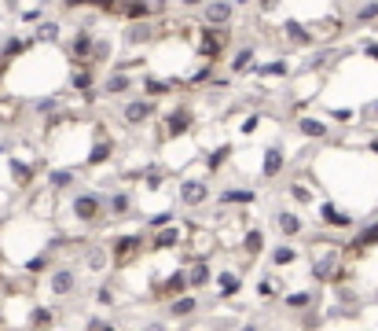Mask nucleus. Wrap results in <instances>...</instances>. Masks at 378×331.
<instances>
[{
  "instance_id": "1",
  "label": "nucleus",
  "mask_w": 378,
  "mask_h": 331,
  "mask_svg": "<svg viewBox=\"0 0 378 331\" xmlns=\"http://www.w3.org/2000/svg\"><path fill=\"white\" fill-rule=\"evenodd\" d=\"M67 213L85 228V232H99L103 225H110V218H107V192H92V188H81V192L70 195Z\"/></svg>"
},
{
  "instance_id": "2",
  "label": "nucleus",
  "mask_w": 378,
  "mask_h": 331,
  "mask_svg": "<svg viewBox=\"0 0 378 331\" xmlns=\"http://www.w3.org/2000/svg\"><path fill=\"white\" fill-rule=\"evenodd\" d=\"M147 243H151V236L143 232V228H136V232H114L107 239L114 269H129L136 258H143V254H147Z\"/></svg>"
},
{
  "instance_id": "3",
  "label": "nucleus",
  "mask_w": 378,
  "mask_h": 331,
  "mask_svg": "<svg viewBox=\"0 0 378 331\" xmlns=\"http://www.w3.org/2000/svg\"><path fill=\"white\" fill-rule=\"evenodd\" d=\"M44 287H48V298L51 302H67L74 295H81V265L56 261V269L44 276Z\"/></svg>"
},
{
  "instance_id": "4",
  "label": "nucleus",
  "mask_w": 378,
  "mask_h": 331,
  "mask_svg": "<svg viewBox=\"0 0 378 331\" xmlns=\"http://www.w3.org/2000/svg\"><path fill=\"white\" fill-rule=\"evenodd\" d=\"M77 261H81V269L92 273V276H110V269H114L107 239H81V247H77Z\"/></svg>"
},
{
  "instance_id": "5",
  "label": "nucleus",
  "mask_w": 378,
  "mask_h": 331,
  "mask_svg": "<svg viewBox=\"0 0 378 331\" xmlns=\"http://www.w3.org/2000/svg\"><path fill=\"white\" fill-rule=\"evenodd\" d=\"M213 184H210V177H184V181L176 184V202L184 210H202V207H210L213 202Z\"/></svg>"
},
{
  "instance_id": "6",
  "label": "nucleus",
  "mask_w": 378,
  "mask_h": 331,
  "mask_svg": "<svg viewBox=\"0 0 378 331\" xmlns=\"http://www.w3.org/2000/svg\"><path fill=\"white\" fill-rule=\"evenodd\" d=\"M154 114H158V107H154L151 96H125L122 107H118V118H122V125H129V129H143V125H151Z\"/></svg>"
},
{
  "instance_id": "7",
  "label": "nucleus",
  "mask_w": 378,
  "mask_h": 331,
  "mask_svg": "<svg viewBox=\"0 0 378 331\" xmlns=\"http://www.w3.org/2000/svg\"><path fill=\"white\" fill-rule=\"evenodd\" d=\"M316 218H320V225L327 228V232H353V228H360L356 213H349L345 207H338V202H331V199H323L316 207Z\"/></svg>"
},
{
  "instance_id": "8",
  "label": "nucleus",
  "mask_w": 378,
  "mask_h": 331,
  "mask_svg": "<svg viewBox=\"0 0 378 331\" xmlns=\"http://www.w3.org/2000/svg\"><path fill=\"white\" fill-rule=\"evenodd\" d=\"M188 239H191V228L176 221V225L162 228V232H151V243H147V250H151V254H169V250L188 247Z\"/></svg>"
},
{
  "instance_id": "9",
  "label": "nucleus",
  "mask_w": 378,
  "mask_h": 331,
  "mask_svg": "<svg viewBox=\"0 0 378 331\" xmlns=\"http://www.w3.org/2000/svg\"><path fill=\"white\" fill-rule=\"evenodd\" d=\"M162 305H165V321L169 324H184V321H195V316L202 313V298L195 295V291H188V295H176V298H169Z\"/></svg>"
},
{
  "instance_id": "10",
  "label": "nucleus",
  "mask_w": 378,
  "mask_h": 331,
  "mask_svg": "<svg viewBox=\"0 0 378 331\" xmlns=\"http://www.w3.org/2000/svg\"><path fill=\"white\" fill-rule=\"evenodd\" d=\"M228 41H231V30H213V26H202V33H199V56H202V63H217V56L228 48Z\"/></svg>"
},
{
  "instance_id": "11",
  "label": "nucleus",
  "mask_w": 378,
  "mask_h": 331,
  "mask_svg": "<svg viewBox=\"0 0 378 331\" xmlns=\"http://www.w3.org/2000/svg\"><path fill=\"white\" fill-rule=\"evenodd\" d=\"M165 129H162V136L165 140H180V136H188L191 129H195V111H191V104H180V107H173L165 114Z\"/></svg>"
},
{
  "instance_id": "12",
  "label": "nucleus",
  "mask_w": 378,
  "mask_h": 331,
  "mask_svg": "<svg viewBox=\"0 0 378 331\" xmlns=\"http://www.w3.org/2000/svg\"><path fill=\"white\" fill-rule=\"evenodd\" d=\"M272 225H276V232H279L283 239H290V243H294V239H302L305 228H309L305 218H302L294 207H279L276 213H272Z\"/></svg>"
},
{
  "instance_id": "13",
  "label": "nucleus",
  "mask_w": 378,
  "mask_h": 331,
  "mask_svg": "<svg viewBox=\"0 0 378 331\" xmlns=\"http://www.w3.org/2000/svg\"><path fill=\"white\" fill-rule=\"evenodd\" d=\"M158 41V22L154 19H140V22H125V33H122V45L129 48H147Z\"/></svg>"
},
{
  "instance_id": "14",
  "label": "nucleus",
  "mask_w": 378,
  "mask_h": 331,
  "mask_svg": "<svg viewBox=\"0 0 378 331\" xmlns=\"http://www.w3.org/2000/svg\"><path fill=\"white\" fill-rule=\"evenodd\" d=\"M107 218L110 221H133L136 218V195L129 192V188L107 192Z\"/></svg>"
},
{
  "instance_id": "15",
  "label": "nucleus",
  "mask_w": 378,
  "mask_h": 331,
  "mask_svg": "<svg viewBox=\"0 0 378 331\" xmlns=\"http://www.w3.org/2000/svg\"><path fill=\"white\" fill-rule=\"evenodd\" d=\"M283 309L290 313V316H302L309 309H320V291L316 287H297V291H286L283 295Z\"/></svg>"
},
{
  "instance_id": "16",
  "label": "nucleus",
  "mask_w": 378,
  "mask_h": 331,
  "mask_svg": "<svg viewBox=\"0 0 378 331\" xmlns=\"http://www.w3.org/2000/svg\"><path fill=\"white\" fill-rule=\"evenodd\" d=\"M231 19H236V0H210L202 8V26L231 30Z\"/></svg>"
},
{
  "instance_id": "17",
  "label": "nucleus",
  "mask_w": 378,
  "mask_h": 331,
  "mask_svg": "<svg viewBox=\"0 0 378 331\" xmlns=\"http://www.w3.org/2000/svg\"><path fill=\"white\" fill-rule=\"evenodd\" d=\"M59 324V309L56 302H33L26 313V331H56Z\"/></svg>"
},
{
  "instance_id": "18",
  "label": "nucleus",
  "mask_w": 378,
  "mask_h": 331,
  "mask_svg": "<svg viewBox=\"0 0 378 331\" xmlns=\"http://www.w3.org/2000/svg\"><path fill=\"white\" fill-rule=\"evenodd\" d=\"M239 254L243 258H250V261H257V258H265L268 254V232L261 225H250L246 232L239 236Z\"/></svg>"
},
{
  "instance_id": "19",
  "label": "nucleus",
  "mask_w": 378,
  "mask_h": 331,
  "mask_svg": "<svg viewBox=\"0 0 378 331\" xmlns=\"http://www.w3.org/2000/svg\"><path fill=\"white\" fill-rule=\"evenodd\" d=\"M213 287H217V298H220V302H228V298L243 295L246 280H243V273H239V269H231V265H224V269H217V276H213Z\"/></svg>"
},
{
  "instance_id": "20",
  "label": "nucleus",
  "mask_w": 378,
  "mask_h": 331,
  "mask_svg": "<svg viewBox=\"0 0 378 331\" xmlns=\"http://www.w3.org/2000/svg\"><path fill=\"white\" fill-rule=\"evenodd\" d=\"M191 284H188V265H176V269H169V276L162 280L158 287H154V295H158L162 302L176 298V295H188Z\"/></svg>"
},
{
  "instance_id": "21",
  "label": "nucleus",
  "mask_w": 378,
  "mask_h": 331,
  "mask_svg": "<svg viewBox=\"0 0 378 331\" xmlns=\"http://www.w3.org/2000/svg\"><path fill=\"white\" fill-rule=\"evenodd\" d=\"M265 258H268V269L272 273H283V269H290V265H297V258H302V247L290 243V239H283V243L268 247Z\"/></svg>"
},
{
  "instance_id": "22",
  "label": "nucleus",
  "mask_w": 378,
  "mask_h": 331,
  "mask_svg": "<svg viewBox=\"0 0 378 331\" xmlns=\"http://www.w3.org/2000/svg\"><path fill=\"white\" fill-rule=\"evenodd\" d=\"M213 276H217V269H213V261H210V258H191V261H188V284H191L195 295L210 291Z\"/></svg>"
},
{
  "instance_id": "23",
  "label": "nucleus",
  "mask_w": 378,
  "mask_h": 331,
  "mask_svg": "<svg viewBox=\"0 0 378 331\" xmlns=\"http://www.w3.org/2000/svg\"><path fill=\"white\" fill-rule=\"evenodd\" d=\"M96 70L99 67H92V63H74L70 78H67L74 92H81L85 99H92V92H96Z\"/></svg>"
},
{
  "instance_id": "24",
  "label": "nucleus",
  "mask_w": 378,
  "mask_h": 331,
  "mask_svg": "<svg viewBox=\"0 0 378 331\" xmlns=\"http://www.w3.org/2000/svg\"><path fill=\"white\" fill-rule=\"evenodd\" d=\"M44 188L51 195L74 192V188H77V170H74V166H51L48 177H44Z\"/></svg>"
},
{
  "instance_id": "25",
  "label": "nucleus",
  "mask_w": 378,
  "mask_h": 331,
  "mask_svg": "<svg viewBox=\"0 0 378 331\" xmlns=\"http://www.w3.org/2000/svg\"><path fill=\"white\" fill-rule=\"evenodd\" d=\"M283 37H286V45L290 48H316L320 45V33L312 30V26H305V22H283Z\"/></svg>"
},
{
  "instance_id": "26",
  "label": "nucleus",
  "mask_w": 378,
  "mask_h": 331,
  "mask_svg": "<svg viewBox=\"0 0 378 331\" xmlns=\"http://www.w3.org/2000/svg\"><path fill=\"white\" fill-rule=\"evenodd\" d=\"M92 45H96V33L77 26V30L70 33V41H67V56H70L74 63H88V59H92Z\"/></svg>"
},
{
  "instance_id": "27",
  "label": "nucleus",
  "mask_w": 378,
  "mask_h": 331,
  "mask_svg": "<svg viewBox=\"0 0 378 331\" xmlns=\"http://www.w3.org/2000/svg\"><path fill=\"white\" fill-rule=\"evenodd\" d=\"M4 166H8V173H11V184L22 188V192L37 181V162H26V159H19V155H8Z\"/></svg>"
},
{
  "instance_id": "28",
  "label": "nucleus",
  "mask_w": 378,
  "mask_h": 331,
  "mask_svg": "<svg viewBox=\"0 0 378 331\" xmlns=\"http://www.w3.org/2000/svg\"><path fill=\"white\" fill-rule=\"evenodd\" d=\"M92 302L103 305V309H114V305L122 302V287L114 276H99V284L92 287Z\"/></svg>"
},
{
  "instance_id": "29",
  "label": "nucleus",
  "mask_w": 378,
  "mask_h": 331,
  "mask_svg": "<svg viewBox=\"0 0 378 331\" xmlns=\"http://www.w3.org/2000/svg\"><path fill=\"white\" fill-rule=\"evenodd\" d=\"M286 291H290V287L283 284V273H268V276L257 280V298L261 302H283Z\"/></svg>"
},
{
  "instance_id": "30",
  "label": "nucleus",
  "mask_w": 378,
  "mask_h": 331,
  "mask_svg": "<svg viewBox=\"0 0 378 331\" xmlns=\"http://www.w3.org/2000/svg\"><path fill=\"white\" fill-rule=\"evenodd\" d=\"M103 96H110V99H122L133 92V74H125V70H110L107 78H103Z\"/></svg>"
},
{
  "instance_id": "31",
  "label": "nucleus",
  "mask_w": 378,
  "mask_h": 331,
  "mask_svg": "<svg viewBox=\"0 0 378 331\" xmlns=\"http://www.w3.org/2000/svg\"><path fill=\"white\" fill-rule=\"evenodd\" d=\"M110 159H114V140H96V144H88V151H85V166L88 170H103V166H110Z\"/></svg>"
},
{
  "instance_id": "32",
  "label": "nucleus",
  "mask_w": 378,
  "mask_h": 331,
  "mask_svg": "<svg viewBox=\"0 0 378 331\" xmlns=\"http://www.w3.org/2000/svg\"><path fill=\"white\" fill-rule=\"evenodd\" d=\"M283 170H286V151L279 144L265 147V159H261V177H265V181H276Z\"/></svg>"
},
{
  "instance_id": "33",
  "label": "nucleus",
  "mask_w": 378,
  "mask_h": 331,
  "mask_svg": "<svg viewBox=\"0 0 378 331\" xmlns=\"http://www.w3.org/2000/svg\"><path fill=\"white\" fill-rule=\"evenodd\" d=\"M294 129L302 133L305 140H331V125L323 118H312V114H297Z\"/></svg>"
},
{
  "instance_id": "34",
  "label": "nucleus",
  "mask_w": 378,
  "mask_h": 331,
  "mask_svg": "<svg viewBox=\"0 0 378 331\" xmlns=\"http://www.w3.org/2000/svg\"><path fill=\"white\" fill-rule=\"evenodd\" d=\"M220 207H254L257 202V192L254 188H224V192L213 195Z\"/></svg>"
},
{
  "instance_id": "35",
  "label": "nucleus",
  "mask_w": 378,
  "mask_h": 331,
  "mask_svg": "<svg viewBox=\"0 0 378 331\" xmlns=\"http://www.w3.org/2000/svg\"><path fill=\"white\" fill-rule=\"evenodd\" d=\"M353 22L356 30H363V26H378V0H360V4L353 8Z\"/></svg>"
},
{
  "instance_id": "36",
  "label": "nucleus",
  "mask_w": 378,
  "mask_h": 331,
  "mask_svg": "<svg viewBox=\"0 0 378 331\" xmlns=\"http://www.w3.org/2000/svg\"><path fill=\"white\" fill-rule=\"evenodd\" d=\"M92 67H114V41L110 37H103V33H96V45H92Z\"/></svg>"
},
{
  "instance_id": "37",
  "label": "nucleus",
  "mask_w": 378,
  "mask_h": 331,
  "mask_svg": "<svg viewBox=\"0 0 378 331\" xmlns=\"http://www.w3.org/2000/svg\"><path fill=\"white\" fill-rule=\"evenodd\" d=\"M228 162H231V144H220V147H213L210 155L202 159V170H206V177H213V173L224 170Z\"/></svg>"
},
{
  "instance_id": "38",
  "label": "nucleus",
  "mask_w": 378,
  "mask_h": 331,
  "mask_svg": "<svg viewBox=\"0 0 378 331\" xmlns=\"http://www.w3.org/2000/svg\"><path fill=\"white\" fill-rule=\"evenodd\" d=\"M254 59H257V48H254V45H243L239 52L231 56V67H228V70L236 74V78H239V74H250V70H254Z\"/></svg>"
},
{
  "instance_id": "39",
  "label": "nucleus",
  "mask_w": 378,
  "mask_h": 331,
  "mask_svg": "<svg viewBox=\"0 0 378 331\" xmlns=\"http://www.w3.org/2000/svg\"><path fill=\"white\" fill-rule=\"evenodd\" d=\"M59 33H63L59 22H56V19H44L41 26H33V45H56Z\"/></svg>"
},
{
  "instance_id": "40",
  "label": "nucleus",
  "mask_w": 378,
  "mask_h": 331,
  "mask_svg": "<svg viewBox=\"0 0 378 331\" xmlns=\"http://www.w3.org/2000/svg\"><path fill=\"white\" fill-rule=\"evenodd\" d=\"M173 88H176V78H169V81H162V78H143V92H147L151 99H162V96H173Z\"/></svg>"
},
{
  "instance_id": "41",
  "label": "nucleus",
  "mask_w": 378,
  "mask_h": 331,
  "mask_svg": "<svg viewBox=\"0 0 378 331\" xmlns=\"http://www.w3.org/2000/svg\"><path fill=\"white\" fill-rule=\"evenodd\" d=\"M257 78H290V63L286 59H272V63H257L254 67Z\"/></svg>"
},
{
  "instance_id": "42",
  "label": "nucleus",
  "mask_w": 378,
  "mask_h": 331,
  "mask_svg": "<svg viewBox=\"0 0 378 331\" xmlns=\"http://www.w3.org/2000/svg\"><path fill=\"white\" fill-rule=\"evenodd\" d=\"M286 199H290L294 207H312V202H316V195H312V188L305 181H294L290 188H286Z\"/></svg>"
},
{
  "instance_id": "43",
  "label": "nucleus",
  "mask_w": 378,
  "mask_h": 331,
  "mask_svg": "<svg viewBox=\"0 0 378 331\" xmlns=\"http://www.w3.org/2000/svg\"><path fill=\"white\" fill-rule=\"evenodd\" d=\"M140 184L147 188V192H162V188H165V170H162V166H154V170L147 166V170L140 173Z\"/></svg>"
},
{
  "instance_id": "44",
  "label": "nucleus",
  "mask_w": 378,
  "mask_h": 331,
  "mask_svg": "<svg viewBox=\"0 0 378 331\" xmlns=\"http://www.w3.org/2000/svg\"><path fill=\"white\" fill-rule=\"evenodd\" d=\"M30 111L41 114V118H51V114L63 111V99L59 96H41V99H33V104H30Z\"/></svg>"
},
{
  "instance_id": "45",
  "label": "nucleus",
  "mask_w": 378,
  "mask_h": 331,
  "mask_svg": "<svg viewBox=\"0 0 378 331\" xmlns=\"http://www.w3.org/2000/svg\"><path fill=\"white\" fill-rule=\"evenodd\" d=\"M169 225H176V213L173 210H158V213H154V218H147V221H143V232H162V228H169Z\"/></svg>"
},
{
  "instance_id": "46",
  "label": "nucleus",
  "mask_w": 378,
  "mask_h": 331,
  "mask_svg": "<svg viewBox=\"0 0 378 331\" xmlns=\"http://www.w3.org/2000/svg\"><path fill=\"white\" fill-rule=\"evenodd\" d=\"M85 331H122V328L110 324V321H103V316H92V321L85 324Z\"/></svg>"
},
{
  "instance_id": "47",
  "label": "nucleus",
  "mask_w": 378,
  "mask_h": 331,
  "mask_svg": "<svg viewBox=\"0 0 378 331\" xmlns=\"http://www.w3.org/2000/svg\"><path fill=\"white\" fill-rule=\"evenodd\" d=\"M257 125H261V118H257V114H250V118H246L239 129H243V136H250V133H257Z\"/></svg>"
},
{
  "instance_id": "48",
  "label": "nucleus",
  "mask_w": 378,
  "mask_h": 331,
  "mask_svg": "<svg viewBox=\"0 0 378 331\" xmlns=\"http://www.w3.org/2000/svg\"><path fill=\"white\" fill-rule=\"evenodd\" d=\"M140 331H169V321H143Z\"/></svg>"
},
{
  "instance_id": "49",
  "label": "nucleus",
  "mask_w": 378,
  "mask_h": 331,
  "mask_svg": "<svg viewBox=\"0 0 378 331\" xmlns=\"http://www.w3.org/2000/svg\"><path fill=\"white\" fill-rule=\"evenodd\" d=\"M176 4L184 8V11H202L206 4H210V0H176Z\"/></svg>"
},
{
  "instance_id": "50",
  "label": "nucleus",
  "mask_w": 378,
  "mask_h": 331,
  "mask_svg": "<svg viewBox=\"0 0 378 331\" xmlns=\"http://www.w3.org/2000/svg\"><path fill=\"white\" fill-rule=\"evenodd\" d=\"M363 56H371L378 63V41H363Z\"/></svg>"
},
{
  "instance_id": "51",
  "label": "nucleus",
  "mask_w": 378,
  "mask_h": 331,
  "mask_svg": "<svg viewBox=\"0 0 378 331\" xmlns=\"http://www.w3.org/2000/svg\"><path fill=\"white\" fill-rule=\"evenodd\" d=\"M257 4H261V11H265V15H272V11L279 8V0H257Z\"/></svg>"
},
{
  "instance_id": "52",
  "label": "nucleus",
  "mask_w": 378,
  "mask_h": 331,
  "mask_svg": "<svg viewBox=\"0 0 378 331\" xmlns=\"http://www.w3.org/2000/svg\"><path fill=\"white\" fill-rule=\"evenodd\" d=\"M363 118H371V122H378V99H375V104H368V107H363Z\"/></svg>"
},
{
  "instance_id": "53",
  "label": "nucleus",
  "mask_w": 378,
  "mask_h": 331,
  "mask_svg": "<svg viewBox=\"0 0 378 331\" xmlns=\"http://www.w3.org/2000/svg\"><path fill=\"white\" fill-rule=\"evenodd\" d=\"M239 331H265V328H261L257 321H246V324H239Z\"/></svg>"
},
{
  "instance_id": "54",
  "label": "nucleus",
  "mask_w": 378,
  "mask_h": 331,
  "mask_svg": "<svg viewBox=\"0 0 378 331\" xmlns=\"http://www.w3.org/2000/svg\"><path fill=\"white\" fill-rule=\"evenodd\" d=\"M4 78H8V59H0V85H4Z\"/></svg>"
},
{
  "instance_id": "55",
  "label": "nucleus",
  "mask_w": 378,
  "mask_h": 331,
  "mask_svg": "<svg viewBox=\"0 0 378 331\" xmlns=\"http://www.w3.org/2000/svg\"><path fill=\"white\" fill-rule=\"evenodd\" d=\"M368 151H371V155H378V136H371V140H368Z\"/></svg>"
},
{
  "instance_id": "56",
  "label": "nucleus",
  "mask_w": 378,
  "mask_h": 331,
  "mask_svg": "<svg viewBox=\"0 0 378 331\" xmlns=\"http://www.w3.org/2000/svg\"><path fill=\"white\" fill-rule=\"evenodd\" d=\"M4 302H8V291H4V287H0V305H4Z\"/></svg>"
}]
</instances>
